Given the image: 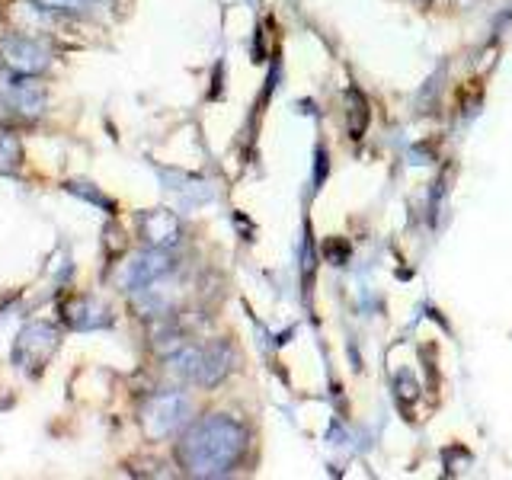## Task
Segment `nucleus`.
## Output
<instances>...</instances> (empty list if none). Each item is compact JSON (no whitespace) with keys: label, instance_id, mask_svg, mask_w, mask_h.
<instances>
[{"label":"nucleus","instance_id":"nucleus-9","mask_svg":"<svg viewBox=\"0 0 512 480\" xmlns=\"http://www.w3.org/2000/svg\"><path fill=\"white\" fill-rule=\"evenodd\" d=\"M64 320H68V327L74 330H100L112 324V311L103 301H96L90 295H77L74 301H68V308H64Z\"/></svg>","mask_w":512,"mask_h":480},{"label":"nucleus","instance_id":"nucleus-8","mask_svg":"<svg viewBox=\"0 0 512 480\" xmlns=\"http://www.w3.org/2000/svg\"><path fill=\"white\" fill-rule=\"evenodd\" d=\"M234 368V349L228 343H208L202 346V365H199V375H196V384L199 388H215L224 378L231 375Z\"/></svg>","mask_w":512,"mask_h":480},{"label":"nucleus","instance_id":"nucleus-5","mask_svg":"<svg viewBox=\"0 0 512 480\" xmlns=\"http://www.w3.org/2000/svg\"><path fill=\"white\" fill-rule=\"evenodd\" d=\"M0 106L26 122H36L48 106V90L36 77L7 74L0 77Z\"/></svg>","mask_w":512,"mask_h":480},{"label":"nucleus","instance_id":"nucleus-11","mask_svg":"<svg viewBox=\"0 0 512 480\" xmlns=\"http://www.w3.org/2000/svg\"><path fill=\"white\" fill-rule=\"evenodd\" d=\"M349 135L352 138H362V132H365V125H368V103H365V96L359 93V90H349Z\"/></svg>","mask_w":512,"mask_h":480},{"label":"nucleus","instance_id":"nucleus-10","mask_svg":"<svg viewBox=\"0 0 512 480\" xmlns=\"http://www.w3.org/2000/svg\"><path fill=\"white\" fill-rule=\"evenodd\" d=\"M23 167V141L13 128H0V173L13 176Z\"/></svg>","mask_w":512,"mask_h":480},{"label":"nucleus","instance_id":"nucleus-6","mask_svg":"<svg viewBox=\"0 0 512 480\" xmlns=\"http://www.w3.org/2000/svg\"><path fill=\"white\" fill-rule=\"evenodd\" d=\"M176 269V260L170 256V250H160V247H148L135 253L132 260H125L122 269L116 272V285L122 288V292H138V288L151 285L157 279H167L170 272Z\"/></svg>","mask_w":512,"mask_h":480},{"label":"nucleus","instance_id":"nucleus-12","mask_svg":"<svg viewBox=\"0 0 512 480\" xmlns=\"http://www.w3.org/2000/svg\"><path fill=\"white\" fill-rule=\"evenodd\" d=\"M39 4L45 10H52V13H71V16H77V13H87L90 0H39Z\"/></svg>","mask_w":512,"mask_h":480},{"label":"nucleus","instance_id":"nucleus-4","mask_svg":"<svg viewBox=\"0 0 512 480\" xmlns=\"http://www.w3.org/2000/svg\"><path fill=\"white\" fill-rule=\"evenodd\" d=\"M0 68L20 77H39L52 68V48L32 36L0 39Z\"/></svg>","mask_w":512,"mask_h":480},{"label":"nucleus","instance_id":"nucleus-7","mask_svg":"<svg viewBox=\"0 0 512 480\" xmlns=\"http://www.w3.org/2000/svg\"><path fill=\"white\" fill-rule=\"evenodd\" d=\"M138 231L144 237L148 247H160V250H173L183 240V224L167 208H151L138 218Z\"/></svg>","mask_w":512,"mask_h":480},{"label":"nucleus","instance_id":"nucleus-2","mask_svg":"<svg viewBox=\"0 0 512 480\" xmlns=\"http://www.w3.org/2000/svg\"><path fill=\"white\" fill-rule=\"evenodd\" d=\"M189 413H192V404L183 391H157L141 404L138 423H141L144 439L164 442L189 423Z\"/></svg>","mask_w":512,"mask_h":480},{"label":"nucleus","instance_id":"nucleus-1","mask_svg":"<svg viewBox=\"0 0 512 480\" xmlns=\"http://www.w3.org/2000/svg\"><path fill=\"white\" fill-rule=\"evenodd\" d=\"M247 452V429L234 416L208 413L189 423L176 442V461L189 477H228Z\"/></svg>","mask_w":512,"mask_h":480},{"label":"nucleus","instance_id":"nucleus-3","mask_svg":"<svg viewBox=\"0 0 512 480\" xmlns=\"http://www.w3.org/2000/svg\"><path fill=\"white\" fill-rule=\"evenodd\" d=\"M58 343H61V330L58 327L45 324V320L26 324L20 333H16V343H13L16 368H23L26 375H39L58 352Z\"/></svg>","mask_w":512,"mask_h":480}]
</instances>
